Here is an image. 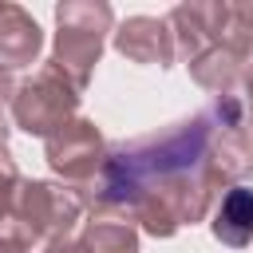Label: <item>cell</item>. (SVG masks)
<instances>
[{"label":"cell","instance_id":"cell-2","mask_svg":"<svg viewBox=\"0 0 253 253\" xmlns=\"http://www.w3.org/2000/svg\"><path fill=\"white\" fill-rule=\"evenodd\" d=\"M87 202L79 198V190L63 186V182H47V178H20L8 213L0 217V233L24 249H32L36 241H59L71 237V229L83 221Z\"/></svg>","mask_w":253,"mask_h":253},{"label":"cell","instance_id":"cell-3","mask_svg":"<svg viewBox=\"0 0 253 253\" xmlns=\"http://www.w3.org/2000/svg\"><path fill=\"white\" fill-rule=\"evenodd\" d=\"M111 32H115V8L107 0L55 4V47H51L47 67L59 71L75 91H87Z\"/></svg>","mask_w":253,"mask_h":253},{"label":"cell","instance_id":"cell-4","mask_svg":"<svg viewBox=\"0 0 253 253\" xmlns=\"http://www.w3.org/2000/svg\"><path fill=\"white\" fill-rule=\"evenodd\" d=\"M79 99H83V91H75L59 71H51L43 63L32 79L16 83V95L8 103L12 126H20L32 138H51L59 126H67L79 115Z\"/></svg>","mask_w":253,"mask_h":253},{"label":"cell","instance_id":"cell-5","mask_svg":"<svg viewBox=\"0 0 253 253\" xmlns=\"http://www.w3.org/2000/svg\"><path fill=\"white\" fill-rule=\"evenodd\" d=\"M43 158L51 166V174L63 178V186L71 190H87L95 182V174L103 170L107 158V138L95 126V119L75 115L67 126H59L51 138H43Z\"/></svg>","mask_w":253,"mask_h":253},{"label":"cell","instance_id":"cell-1","mask_svg":"<svg viewBox=\"0 0 253 253\" xmlns=\"http://www.w3.org/2000/svg\"><path fill=\"white\" fill-rule=\"evenodd\" d=\"M249 174V107L241 95H217L190 119L107 146L103 170L79 198L91 213H123L150 237H174L182 225L202 221L221 190L245 186Z\"/></svg>","mask_w":253,"mask_h":253},{"label":"cell","instance_id":"cell-6","mask_svg":"<svg viewBox=\"0 0 253 253\" xmlns=\"http://www.w3.org/2000/svg\"><path fill=\"white\" fill-rule=\"evenodd\" d=\"M111 47L138 67H170L178 59L166 16H126L111 32Z\"/></svg>","mask_w":253,"mask_h":253},{"label":"cell","instance_id":"cell-11","mask_svg":"<svg viewBox=\"0 0 253 253\" xmlns=\"http://www.w3.org/2000/svg\"><path fill=\"white\" fill-rule=\"evenodd\" d=\"M43 253H91L83 237H59V241H47Z\"/></svg>","mask_w":253,"mask_h":253},{"label":"cell","instance_id":"cell-14","mask_svg":"<svg viewBox=\"0 0 253 253\" xmlns=\"http://www.w3.org/2000/svg\"><path fill=\"white\" fill-rule=\"evenodd\" d=\"M0 253H28L24 245H16V241H8L4 233H0Z\"/></svg>","mask_w":253,"mask_h":253},{"label":"cell","instance_id":"cell-10","mask_svg":"<svg viewBox=\"0 0 253 253\" xmlns=\"http://www.w3.org/2000/svg\"><path fill=\"white\" fill-rule=\"evenodd\" d=\"M20 166H16V158H12V150L8 146H0V217L8 213V206H12V194H16V186H20Z\"/></svg>","mask_w":253,"mask_h":253},{"label":"cell","instance_id":"cell-7","mask_svg":"<svg viewBox=\"0 0 253 253\" xmlns=\"http://www.w3.org/2000/svg\"><path fill=\"white\" fill-rule=\"evenodd\" d=\"M43 51V28L12 0H0V67H32Z\"/></svg>","mask_w":253,"mask_h":253},{"label":"cell","instance_id":"cell-12","mask_svg":"<svg viewBox=\"0 0 253 253\" xmlns=\"http://www.w3.org/2000/svg\"><path fill=\"white\" fill-rule=\"evenodd\" d=\"M12 95H16V79H12L8 67H0V115H4V107L12 103Z\"/></svg>","mask_w":253,"mask_h":253},{"label":"cell","instance_id":"cell-8","mask_svg":"<svg viewBox=\"0 0 253 253\" xmlns=\"http://www.w3.org/2000/svg\"><path fill=\"white\" fill-rule=\"evenodd\" d=\"M210 233H213L225 249H245V245L253 241V190H249V186H229V190L217 198Z\"/></svg>","mask_w":253,"mask_h":253},{"label":"cell","instance_id":"cell-9","mask_svg":"<svg viewBox=\"0 0 253 253\" xmlns=\"http://www.w3.org/2000/svg\"><path fill=\"white\" fill-rule=\"evenodd\" d=\"M83 241L91 253H138V225L123 213H91L83 221Z\"/></svg>","mask_w":253,"mask_h":253},{"label":"cell","instance_id":"cell-13","mask_svg":"<svg viewBox=\"0 0 253 253\" xmlns=\"http://www.w3.org/2000/svg\"><path fill=\"white\" fill-rule=\"evenodd\" d=\"M241 99H245V107H249V119H253V63L245 67V79H241Z\"/></svg>","mask_w":253,"mask_h":253}]
</instances>
